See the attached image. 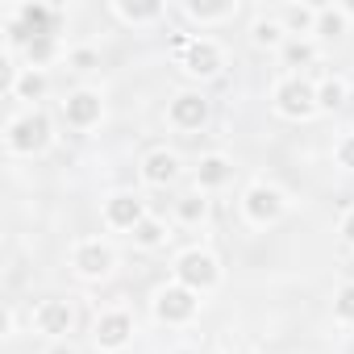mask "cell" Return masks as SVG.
Here are the masks:
<instances>
[{"instance_id":"6da1fadb","label":"cell","mask_w":354,"mask_h":354,"mask_svg":"<svg viewBox=\"0 0 354 354\" xmlns=\"http://www.w3.org/2000/svg\"><path fill=\"white\" fill-rule=\"evenodd\" d=\"M50 142H55V121L42 104L17 109L5 121V154H13V158H38L50 150Z\"/></svg>"},{"instance_id":"7a4b0ae2","label":"cell","mask_w":354,"mask_h":354,"mask_svg":"<svg viewBox=\"0 0 354 354\" xmlns=\"http://www.w3.org/2000/svg\"><path fill=\"white\" fill-rule=\"evenodd\" d=\"M171 279H175V283H184V288H192L196 296H213V292L221 288L225 271H221V259H217L213 250H205V246H188V250L175 254V263H171Z\"/></svg>"},{"instance_id":"3957f363","label":"cell","mask_w":354,"mask_h":354,"mask_svg":"<svg viewBox=\"0 0 354 354\" xmlns=\"http://www.w3.org/2000/svg\"><path fill=\"white\" fill-rule=\"evenodd\" d=\"M46 34H59V9L55 5H17L5 21V50H26L34 38H46Z\"/></svg>"},{"instance_id":"277c9868","label":"cell","mask_w":354,"mask_h":354,"mask_svg":"<svg viewBox=\"0 0 354 354\" xmlns=\"http://www.w3.org/2000/svg\"><path fill=\"white\" fill-rule=\"evenodd\" d=\"M238 205H242V221L250 230H271V225H279L288 217V192L279 184H271V180L246 184V192H242Z\"/></svg>"},{"instance_id":"5b68a950","label":"cell","mask_w":354,"mask_h":354,"mask_svg":"<svg viewBox=\"0 0 354 354\" xmlns=\"http://www.w3.org/2000/svg\"><path fill=\"white\" fill-rule=\"evenodd\" d=\"M201 304H205V296H196L192 288H184V283H162L158 292H154V300H150V317L158 321V325H167V329H184V325H192L196 317H201Z\"/></svg>"},{"instance_id":"8992f818","label":"cell","mask_w":354,"mask_h":354,"mask_svg":"<svg viewBox=\"0 0 354 354\" xmlns=\"http://www.w3.org/2000/svg\"><path fill=\"white\" fill-rule=\"evenodd\" d=\"M271 109L283 121H313L317 117V84L308 75H279L271 88Z\"/></svg>"},{"instance_id":"52a82bcc","label":"cell","mask_w":354,"mask_h":354,"mask_svg":"<svg viewBox=\"0 0 354 354\" xmlns=\"http://www.w3.org/2000/svg\"><path fill=\"white\" fill-rule=\"evenodd\" d=\"M67 263H71L75 279H84V283H104V279L117 271V250H113V242H104V238H80V242H71Z\"/></svg>"},{"instance_id":"ba28073f","label":"cell","mask_w":354,"mask_h":354,"mask_svg":"<svg viewBox=\"0 0 354 354\" xmlns=\"http://www.w3.org/2000/svg\"><path fill=\"white\" fill-rule=\"evenodd\" d=\"M133 333H138V321H133V313L121 308V304L100 308L96 321H92V346H96L100 354H121V350H129Z\"/></svg>"},{"instance_id":"9c48e42d","label":"cell","mask_w":354,"mask_h":354,"mask_svg":"<svg viewBox=\"0 0 354 354\" xmlns=\"http://www.w3.org/2000/svg\"><path fill=\"white\" fill-rule=\"evenodd\" d=\"M175 59H180V67H184L188 80H217L221 67H225V50H221V42L209 38V34H192L188 46L175 55Z\"/></svg>"},{"instance_id":"30bf717a","label":"cell","mask_w":354,"mask_h":354,"mask_svg":"<svg viewBox=\"0 0 354 354\" xmlns=\"http://www.w3.org/2000/svg\"><path fill=\"white\" fill-rule=\"evenodd\" d=\"M209 117H213V104H209V96L196 92V88H180V92L167 100V125H171V129H180V133H196V129H205Z\"/></svg>"},{"instance_id":"8fae6325","label":"cell","mask_w":354,"mask_h":354,"mask_svg":"<svg viewBox=\"0 0 354 354\" xmlns=\"http://www.w3.org/2000/svg\"><path fill=\"white\" fill-rule=\"evenodd\" d=\"M146 217H150V209H146V201H142L133 188H117V192H109V196L100 201V221H104L109 230L133 234Z\"/></svg>"},{"instance_id":"7c38bea8","label":"cell","mask_w":354,"mask_h":354,"mask_svg":"<svg viewBox=\"0 0 354 354\" xmlns=\"http://www.w3.org/2000/svg\"><path fill=\"white\" fill-rule=\"evenodd\" d=\"M59 117H63L71 129L88 133V129H96V125L104 121V96H100L96 88H75V92H67V96L59 100Z\"/></svg>"},{"instance_id":"4fadbf2b","label":"cell","mask_w":354,"mask_h":354,"mask_svg":"<svg viewBox=\"0 0 354 354\" xmlns=\"http://www.w3.org/2000/svg\"><path fill=\"white\" fill-rule=\"evenodd\" d=\"M30 325H34L46 342H67V337H71V329H75V308H71V300H59V296L38 300V308H34Z\"/></svg>"},{"instance_id":"5bb4252c","label":"cell","mask_w":354,"mask_h":354,"mask_svg":"<svg viewBox=\"0 0 354 354\" xmlns=\"http://www.w3.org/2000/svg\"><path fill=\"white\" fill-rule=\"evenodd\" d=\"M138 175H142V184H146V188H167V184H175V180L184 175V162H180V154H175V150L154 146V150L142 154Z\"/></svg>"},{"instance_id":"9a60e30c","label":"cell","mask_w":354,"mask_h":354,"mask_svg":"<svg viewBox=\"0 0 354 354\" xmlns=\"http://www.w3.org/2000/svg\"><path fill=\"white\" fill-rule=\"evenodd\" d=\"M109 13L129 26V30H150L158 21H167V5L162 0H109Z\"/></svg>"},{"instance_id":"2e32d148","label":"cell","mask_w":354,"mask_h":354,"mask_svg":"<svg viewBox=\"0 0 354 354\" xmlns=\"http://www.w3.org/2000/svg\"><path fill=\"white\" fill-rule=\"evenodd\" d=\"M238 0H217V5H213V0H184V5H180V13L192 21V26H201V34L205 30H217V26H230L234 17H238Z\"/></svg>"},{"instance_id":"e0dca14e","label":"cell","mask_w":354,"mask_h":354,"mask_svg":"<svg viewBox=\"0 0 354 354\" xmlns=\"http://www.w3.org/2000/svg\"><path fill=\"white\" fill-rule=\"evenodd\" d=\"M50 92V75L38 67H13L9 75V100H17L21 109H38V100H46Z\"/></svg>"},{"instance_id":"ac0fdd59","label":"cell","mask_w":354,"mask_h":354,"mask_svg":"<svg viewBox=\"0 0 354 354\" xmlns=\"http://www.w3.org/2000/svg\"><path fill=\"white\" fill-rule=\"evenodd\" d=\"M192 184H196V192H221V188H230L234 184V158L230 154H201V162H196V171H192Z\"/></svg>"},{"instance_id":"d6986e66","label":"cell","mask_w":354,"mask_h":354,"mask_svg":"<svg viewBox=\"0 0 354 354\" xmlns=\"http://www.w3.org/2000/svg\"><path fill=\"white\" fill-rule=\"evenodd\" d=\"M350 13L342 9V0H333V5H317V30H313V42H342L350 34Z\"/></svg>"},{"instance_id":"ffe728a7","label":"cell","mask_w":354,"mask_h":354,"mask_svg":"<svg viewBox=\"0 0 354 354\" xmlns=\"http://www.w3.org/2000/svg\"><path fill=\"white\" fill-rule=\"evenodd\" d=\"M275 17H279V26L288 30V38H313V30H317V5H308V0L279 5Z\"/></svg>"},{"instance_id":"44dd1931","label":"cell","mask_w":354,"mask_h":354,"mask_svg":"<svg viewBox=\"0 0 354 354\" xmlns=\"http://www.w3.org/2000/svg\"><path fill=\"white\" fill-rule=\"evenodd\" d=\"M283 42H288V30L279 26V17L275 13H259L254 26H250V46H259V50H283Z\"/></svg>"},{"instance_id":"7402d4cb","label":"cell","mask_w":354,"mask_h":354,"mask_svg":"<svg viewBox=\"0 0 354 354\" xmlns=\"http://www.w3.org/2000/svg\"><path fill=\"white\" fill-rule=\"evenodd\" d=\"M317 42L313 38H288L283 42V50H279V63L288 67V75H304V67H313L317 63Z\"/></svg>"},{"instance_id":"603a6c76","label":"cell","mask_w":354,"mask_h":354,"mask_svg":"<svg viewBox=\"0 0 354 354\" xmlns=\"http://www.w3.org/2000/svg\"><path fill=\"white\" fill-rule=\"evenodd\" d=\"M350 100V84L342 75H321L317 80V113H337Z\"/></svg>"},{"instance_id":"cb8c5ba5","label":"cell","mask_w":354,"mask_h":354,"mask_svg":"<svg viewBox=\"0 0 354 354\" xmlns=\"http://www.w3.org/2000/svg\"><path fill=\"white\" fill-rule=\"evenodd\" d=\"M175 221L188 225V230L205 225V221H209V196H205V192H188V196H180V201H175Z\"/></svg>"},{"instance_id":"d4e9b609","label":"cell","mask_w":354,"mask_h":354,"mask_svg":"<svg viewBox=\"0 0 354 354\" xmlns=\"http://www.w3.org/2000/svg\"><path fill=\"white\" fill-rule=\"evenodd\" d=\"M129 238H133V246H138V250H162V246H167V238H171V230H167V221H162V217H154V213H150V217L129 234Z\"/></svg>"},{"instance_id":"484cf974","label":"cell","mask_w":354,"mask_h":354,"mask_svg":"<svg viewBox=\"0 0 354 354\" xmlns=\"http://www.w3.org/2000/svg\"><path fill=\"white\" fill-rule=\"evenodd\" d=\"M26 67H38V71H46L59 55H63V46H59V34H46V38H34L26 50Z\"/></svg>"},{"instance_id":"4316f807","label":"cell","mask_w":354,"mask_h":354,"mask_svg":"<svg viewBox=\"0 0 354 354\" xmlns=\"http://www.w3.org/2000/svg\"><path fill=\"white\" fill-rule=\"evenodd\" d=\"M333 321L337 325H354V279L337 288V296H333Z\"/></svg>"},{"instance_id":"83f0119b","label":"cell","mask_w":354,"mask_h":354,"mask_svg":"<svg viewBox=\"0 0 354 354\" xmlns=\"http://www.w3.org/2000/svg\"><path fill=\"white\" fill-rule=\"evenodd\" d=\"M63 59H67V67H71V71H80V75H88V71H96V67H100V55H96L92 46H75V50H67Z\"/></svg>"},{"instance_id":"f1b7e54d","label":"cell","mask_w":354,"mask_h":354,"mask_svg":"<svg viewBox=\"0 0 354 354\" xmlns=\"http://www.w3.org/2000/svg\"><path fill=\"white\" fill-rule=\"evenodd\" d=\"M333 162L342 171H354V129H346L337 142H333Z\"/></svg>"},{"instance_id":"f546056e","label":"cell","mask_w":354,"mask_h":354,"mask_svg":"<svg viewBox=\"0 0 354 354\" xmlns=\"http://www.w3.org/2000/svg\"><path fill=\"white\" fill-rule=\"evenodd\" d=\"M337 234H342V242H346V246L354 250V205H350V209L342 213V221H337Z\"/></svg>"},{"instance_id":"4dcf8cb0","label":"cell","mask_w":354,"mask_h":354,"mask_svg":"<svg viewBox=\"0 0 354 354\" xmlns=\"http://www.w3.org/2000/svg\"><path fill=\"white\" fill-rule=\"evenodd\" d=\"M42 354H80V350H75L71 342H50V346H46Z\"/></svg>"},{"instance_id":"1f68e13d","label":"cell","mask_w":354,"mask_h":354,"mask_svg":"<svg viewBox=\"0 0 354 354\" xmlns=\"http://www.w3.org/2000/svg\"><path fill=\"white\" fill-rule=\"evenodd\" d=\"M230 354H259L254 346H242V350H230Z\"/></svg>"},{"instance_id":"d6a6232c","label":"cell","mask_w":354,"mask_h":354,"mask_svg":"<svg viewBox=\"0 0 354 354\" xmlns=\"http://www.w3.org/2000/svg\"><path fill=\"white\" fill-rule=\"evenodd\" d=\"M342 9H346V13H350V21H354V5H350V0H342Z\"/></svg>"},{"instance_id":"836d02e7","label":"cell","mask_w":354,"mask_h":354,"mask_svg":"<svg viewBox=\"0 0 354 354\" xmlns=\"http://www.w3.org/2000/svg\"><path fill=\"white\" fill-rule=\"evenodd\" d=\"M175 354H196V350H188V346H180V350H175Z\"/></svg>"}]
</instances>
